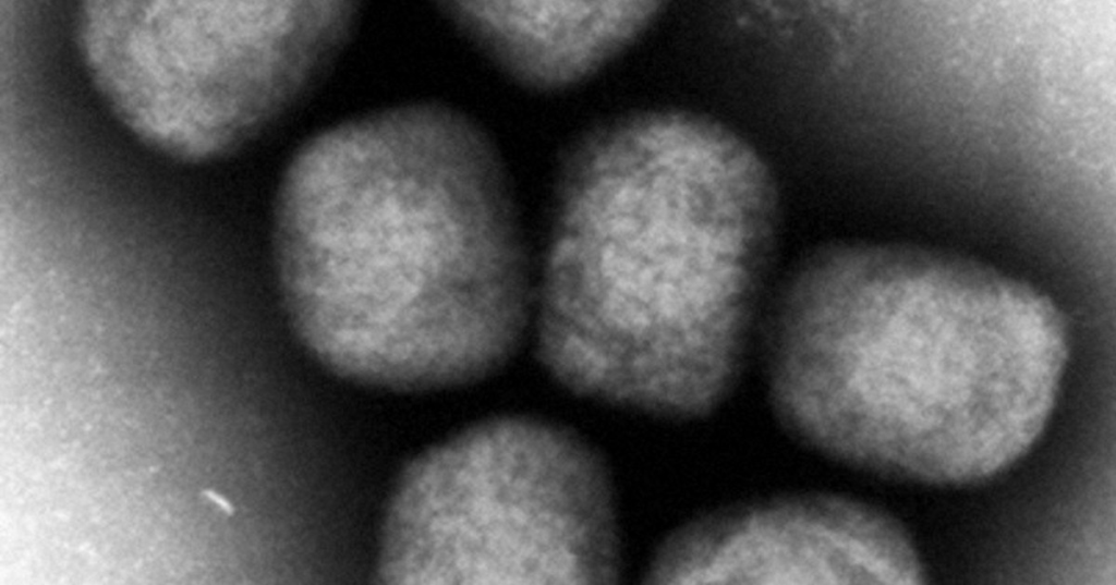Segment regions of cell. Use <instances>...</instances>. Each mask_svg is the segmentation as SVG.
Returning <instances> with one entry per match:
<instances>
[{"label":"cell","mask_w":1116,"mask_h":585,"mask_svg":"<svg viewBox=\"0 0 1116 585\" xmlns=\"http://www.w3.org/2000/svg\"><path fill=\"white\" fill-rule=\"evenodd\" d=\"M521 74L539 83L581 76L627 41L653 11L647 2H459Z\"/></svg>","instance_id":"obj_6"},{"label":"cell","mask_w":1116,"mask_h":585,"mask_svg":"<svg viewBox=\"0 0 1116 585\" xmlns=\"http://www.w3.org/2000/svg\"><path fill=\"white\" fill-rule=\"evenodd\" d=\"M389 578L428 584H609L620 551L599 455L555 424L485 419L426 454L389 517Z\"/></svg>","instance_id":"obj_4"},{"label":"cell","mask_w":1116,"mask_h":585,"mask_svg":"<svg viewBox=\"0 0 1116 585\" xmlns=\"http://www.w3.org/2000/svg\"><path fill=\"white\" fill-rule=\"evenodd\" d=\"M986 316L970 264L844 245L791 280L776 326L773 393L809 441L896 468L907 434L970 432L991 395Z\"/></svg>","instance_id":"obj_3"},{"label":"cell","mask_w":1116,"mask_h":585,"mask_svg":"<svg viewBox=\"0 0 1116 585\" xmlns=\"http://www.w3.org/2000/svg\"><path fill=\"white\" fill-rule=\"evenodd\" d=\"M908 544L874 511L840 498L774 503L688 528L660 550V584H877L915 580Z\"/></svg>","instance_id":"obj_5"},{"label":"cell","mask_w":1116,"mask_h":585,"mask_svg":"<svg viewBox=\"0 0 1116 585\" xmlns=\"http://www.w3.org/2000/svg\"><path fill=\"white\" fill-rule=\"evenodd\" d=\"M456 115L385 110L315 136L279 191L275 258L307 350L402 389L478 380L513 353L530 284L502 178Z\"/></svg>","instance_id":"obj_1"},{"label":"cell","mask_w":1116,"mask_h":585,"mask_svg":"<svg viewBox=\"0 0 1116 585\" xmlns=\"http://www.w3.org/2000/svg\"><path fill=\"white\" fill-rule=\"evenodd\" d=\"M774 191L744 145L699 130L614 141L567 175L538 355L584 397L682 412L728 389L772 240Z\"/></svg>","instance_id":"obj_2"}]
</instances>
